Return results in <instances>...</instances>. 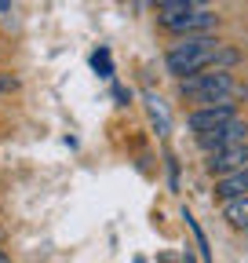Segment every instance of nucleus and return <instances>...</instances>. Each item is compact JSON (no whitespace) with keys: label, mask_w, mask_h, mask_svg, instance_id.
<instances>
[{"label":"nucleus","mask_w":248,"mask_h":263,"mask_svg":"<svg viewBox=\"0 0 248 263\" xmlns=\"http://www.w3.org/2000/svg\"><path fill=\"white\" fill-rule=\"evenodd\" d=\"M248 139V121L244 117H234L226 124H219L215 132H208V136H197V143L212 154V150H219V146H230V143H244Z\"/></svg>","instance_id":"6"},{"label":"nucleus","mask_w":248,"mask_h":263,"mask_svg":"<svg viewBox=\"0 0 248 263\" xmlns=\"http://www.w3.org/2000/svg\"><path fill=\"white\" fill-rule=\"evenodd\" d=\"M241 168H248V139L208 154V172L212 176H230V172H241Z\"/></svg>","instance_id":"5"},{"label":"nucleus","mask_w":248,"mask_h":263,"mask_svg":"<svg viewBox=\"0 0 248 263\" xmlns=\"http://www.w3.org/2000/svg\"><path fill=\"white\" fill-rule=\"evenodd\" d=\"M91 66H95V70H102V77H110V73H113V70H110V51H106V48H102V51H95Z\"/></svg>","instance_id":"9"},{"label":"nucleus","mask_w":248,"mask_h":263,"mask_svg":"<svg viewBox=\"0 0 248 263\" xmlns=\"http://www.w3.org/2000/svg\"><path fill=\"white\" fill-rule=\"evenodd\" d=\"M179 91L186 99H194V103H201V106L234 103L241 95V88L230 77V70H201V73H190V77H179Z\"/></svg>","instance_id":"2"},{"label":"nucleus","mask_w":248,"mask_h":263,"mask_svg":"<svg viewBox=\"0 0 248 263\" xmlns=\"http://www.w3.org/2000/svg\"><path fill=\"white\" fill-rule=\"evenodd\" d=\"M161 26L168 33H186V37H197V33H212L219 26L208 8H164L161 11Z\"/></svg>","instance_id":"3"},{"label":"nucleus","mask_w":248,"mask_h":263,"mask_svg":"<svg viewBox=\"0 0 248 263\" xmlns=\"http://www.w3.org/2000/svg\"><path fill=\"white\" fill-rule=\"evenodd\" d=\"M234 117H237V106H234V103H215V106L194 110L190 117H186V128H190L194 136H208V132H215L219 124H226V121H234Z\"/></svg>","instance_id":"4"},{"label":"nucleus","mask_w":248,"mask_h":263,"mask_svg":"<svg viewBox=\"0 0 248 263\" xmlns=\"http://www.w3.org/2000/svg\"><path fill=\"white\" fill-rule=\"evenodd\" d=\"M182 263H194V256H182Z\"/></svg>","instance_id":"12"},{"label":"nucleus","mask_w":248,"mask_h":263,"mask_svg":"<svg viewBox=\"0 0 248 263\" xmlns=\"http://www.w3.org/2000/svg\"><path fill=\"white\" fill-rule=\"evenodd\" d=\"M15 88H18V81H15V77L0 73V95H4V91H15Z\"/></svg>","instance_id":"10"},{"label":"nucleus","mask_w":248,"mask_h":263,"mask_svg":"<svg viewBox=\"0 0 248 263\" xmlns=\"http://www.w3.org/2000/svg\"><path fill=\"white\" fill-rule=\"evenodd\" d=\"M234 62H237L234 48H226L223 41L208 37V33H197V37H182L179 44L168 48L164 70L172 77H190V73H201V70H226Z\"/></svg>","instance_id":"1"},{"label":"nucleus","mask_w":248,"mask_h":263,"mask_svg":"<svg viewBox=\"0 0 248 263\" xmlns=\"http://www.w3.org/2000/svg\"><path fill=\"white\" fill-rule=\"evenodd\" d=\"M0 55H4V51H0Z\"/></svg>","instance_id":"13"},{"label":"nucleus","mask_w":248,"mask_h":263,"mask_svg":"<svg viewBox=\"0 0 248 263\" xmlns=\"http://www.w3.org/2000/svg\"><path fill=\"white\" fill-rule=\"evenodd\" d=\"M223 219H226L230 227H237V230H248V194L223 201Z\"/></svg>","instance_id":"8"},{"label":"nucleus","mask_w":248,"mask_h":263,"mask_svg":"<svg viewBox=\"0 0 248 263\" xmlns=\"http://www.w3.org/2000/svg\"><path fill=\"white\" fill-rule=\"evenodd\" d=\"M244 194H248V168L215 179V197H219V201H230V197H244Z\"/></svg>","instance_id":"7"},{"label":"nucleus","mask_w":248,"mask_h":263,"mask_svg":"<svg viewBox=\"0 0 248 263\" xmlns=\"http://www.w3.org/2000/svg\"><path fill=\"white\" fill-rule=\"evenodd\" d=\"M11 8V0H0V11H8Z\"/></svg>","instance_id":"11"}]
</instances>
